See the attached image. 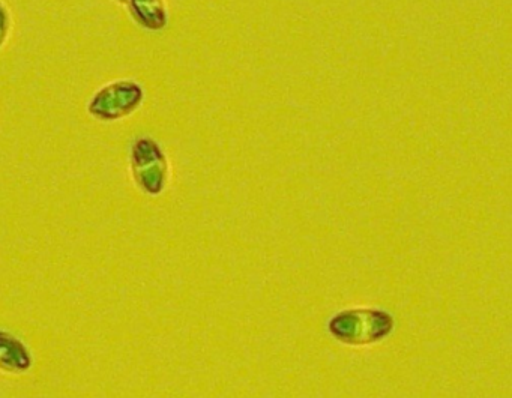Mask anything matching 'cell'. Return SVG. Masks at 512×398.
Instances as JSON below:
<instances>
[{
  "instance_id": "obj_4",
  "label": "cell",
  "mask_w": 512,
  "mask_h": 398,
  "mask_svg": "<svg viewBox=\"0 0 512 398\" xmlns=\"http://www.w3.org/2000/svg\"><path fill=\"white\" fill-rule=\"evenodd\" d=\"M34 367V356L22 338L0 329V373L22 376Z\"/></svg>"
},
{
  "instance_id": "obj_3",
  "label": "cell",
  "mask_w": 512,
  "mask_h": 398,
  "mask_svg": "<svg viewBox=\"0 0 512 398\" xmlns=\"http://www.w3.org/2000/svg\"><path fill=\"white\" fill-rule=\"evenodd\" d=\"M145 98V89L136 80H113L94 92L86 110L95 121L110 124L134 115Z\"/></svg>"
},
{
  "instance_id": "obj_2",
  "label": "cell",
  "mask_w": 512,
  "mask_h": 398,
  "mask_svg": "<svg viewBox=\"0 0 512 398\" xmlns=\"http://www.w3.org/2000/svg\"><path fill=\"white\" fill-rule=\"evenodd\" d=\"M130 172L134 184L146 196L158 197L166 191L170 164L157 140L142 136L131 143Z\"/></svg>"
},
{
  "instance_id": "obj_5",
  "label": "cell",
  "mask_w": 512,
  "mask_h": 398,
  "mask_svg": "<svg viewBox=\"0 0 512 398\" xmlns=\"http://www.w3.org/2000/svg\"><path fill=\"white\" fill-rule=\"evenodd\" d=\"M131 19L149 32H161L169 25L166 0H125Z\"/></svg>"
},
{
  "instance_id": "obj_1",
  "label": "cell",
  "mask_w": 512,
  "mask_h": 398,
  "mask_svg": "<svg viewBox=\"0 0 512 398\" xmlns=\"http://www.w3.org/2000/svg\"><path fill=\"white\" fill-rule=\"evenodd\" d=\"M394 317L380 308H349L329 319L328 331L346 346H373L394 331Z\"/></svg>"
},
{
  "instance_id": "obj_6",
  "label": "cell",
  "mask_w": 512,
  "mask_h": 398,
  "mask_svg": "<svg viewBox=\"0 0 512 398\" xmlns=\"http://www.w3.org/2000/svg\"><path fill=\"white\" fill-rule=\"evenodd\" d=\"M11 29H13V17H11L10 8L4 0H0V49L7 44Z\"/></svg>"
}]
</instances>
